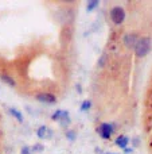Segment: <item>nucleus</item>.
<instances>
[{"label":"nucleus","mask_w":152,"mask_h":154,"mask_svg":"<svg viewBox=\"0 0 152 154\" xmlns=\"http://www.w3.org/2000/svg\"><path fill=\"white\" fill-rule=\"evenodd\" d=\"M133 50H135V54H136V57H139V58H142V57H145L148 54V51L151 50V38L150 37L139 38Z\"/></svg>","instance_id":"f257e3e1"},{"label":"nucleus","mask_w":152,"mask_h":154,"mask_svg":"<svg viewBox=\"0 0 152 154\" xmlns=\"http://www.w3.org/2000/svg\"><path fill=\"white\" fill-rule=\"evenodd\" d=\"M109 15H110L112 22L116 24V26L121 24L124 20H125V11H124L123 7H118V5H116V7H113L112 10H110Z\"/></svg>","instance_id":"f03ea898"},{"label":"nucleus","mask_w":152,"mask_h":154,"mask_svg":"<svg viewBox=\"0 0 152 154\" xmlns=\"http://www.w3.org/2000/svg\"><path fill=\"white\" fill-rule=\"evenodd\" d=\"M97 133L100 134V137L104 139H109L110 135L115 133V125L113 123H102L97 127Z\"/></svg>","instance_id":"7ed1b4c3"},{"label":"nucleus","mask_w":152,"mask_h":154,"mask_svg":"<svg viewBox=\"0 0 152 154\" xmlns=\"http://www.w3.org/2000/svg\"><path fill=\"white\" fill-rule=\"evenodd\" d=\"M37 100L40 101V103H46V104H54L57 101V97L53 95V93L48 92H42L37 95Z\"/></svg>","instance_id":"20e7f679"},{"label":"nucleus","mask_w":152,"mask_h":154,"mask_svg":"<svg viewBox=\"0 0 152 154\" xmlns=\"http://www.w3.org/2000/svg\"><path fill=\"white\" fill-rule=\"evenodd\" d=\"M137 35L136 34H127L125 37H124V45H125V48L128 49H135V46H136V42H137Z\"/></svg>","instance_id":"39448f33"},{"label":"nucleus","mask_w":152,"mask_h":154,"mask_svg":"<svg viewBox=\"0 0 152 154\" xmlns=\"http://www.w3.org/2000/svg\"><path fill=\"white\" fill-rule=\"evenodd\" d=\"M128 143H129V139H128V137H125V135H120L116 139V145H117L118 147H121V149H127Z\"/></svg>","instance_id":"423d86ee"},{"label":"nucleus","mask_w":152,"mask_h":154,"mask_svg":"<svg viewBox=\"0 0 152 154\" xmlns=\"http://www.w3.org/2000/svg\"><path fill=\"white\" fill-rule=\"evenodd\" d=\"M37 134H38V138H47L48 134H50V130H48L46 126H40V127L38 128Z\"/></svg>","instance_id":"0eeeda50"},{"label":"nucleus","mask_w":152,"mask_h":154,"mask_svg":"<svg viewBox=\"0 0 152 154\" xmlns=\"http://www.w3.org/2000/svg\"><path fill=\"white\" fill-rule=\"evenodd\" d=\"M10 114L12 115V116L15 118V119L18 120L19 123L23 122V115H22V112H20V111H18L16 108H10Z\"/></svg>","instance_id":"6e6552de"},{"label":"nucleus","mask_w":152,"mask_h":154,"mask_svg":"<svg viewBox=\"0 0 152 154\" xmlns=\"http://www.w3.org/2000/svg\"><path fill=\"white\" fill-rule=\"evenodd\" d=\"M0 79H1L3 81L5 82V84L11 85V87H15V85H16L15 80H13V79H12V77H11V76H8V75H1V76H0Z\"/></svg>","instance_id":"1a4fd4ad"},{"label":"nucleus","mask_w":152,"mask_h":154,"mask_svg":"<svg viewBox=\"0 0 152 154\" xmlns=\"http://www.w3.org/2000/svg\"><path fill=\"white\" fill-rule=\"evenodd\" d=\"M98 4H100V2L98 0H90V2H88V4H86V11H93L94 8H97L98 7Z\"/></svg>","instance_id":"9d476101"},{"label":"nucleus","mask_w":152,"mask_h":154,"mask_svg":"<svg viewBox=\"0 0 152 154\" xmlns=\"http://www.w3.org/2000/svg\"><path fill=\"white\" fill-rule=\"evenodd\" d=\"M90 107H92V101L85 100V101H82V104H81V111L85 112V111H88V109H90Z\"/></svg>","instance_id":"9b49d317"},{"label":"nucleus","mask_w":152,"mask_h":154,"mask_svg":"<svg viewBox=\"0 0 152 154\" xmlns=\"http://www.w3.org/2000/svg\"><path fill=\"white\" fill-rule=\"evenodd\" d=\"M61 114H62V109H58V111H55L53 114V116H51V119H53V120H59V119H61Z\"/></svg>","instance_id":"f8f14e48"},{"label":"nucleus","mask_w":152,"mask_h":154,"mask_svg":"<svg viewBox=\"0 0 152 154\" xmlns=\"http://www.w3.org/2000/svg\"><path fill=\"white\" fill-rule=\"evenodd\" d=\"M20 154H32V150L28 146H23L20 150Z\"/></svg>","instance_id":"ddd939ff"},{"label":"nucleus","mask_w":152,"mask_h":154,"mask_svg":"<svg viewBox=\"0 0 152 154\" xmlns=\"http://www.w3.org/2000/svg\"><path fill=\"white\" fill-rule=\"evenodd\" d=\"M66 137H67V139H70V141H74L75 139V133L74 131H67Z\"/></svg>","instance_id":"4468645a"},{"label":"nucleus","mask_w":152,"mask_h":154,"mask_svg":"<svg viewBox=\"0 0 152 154\" xmlns=\"http://www.w3.org/2000/svg\"><path fill=\"white\" fill-rule=\"evenodd\" d=\"M105 61H107V56H105V54H102L101 56V58H100V61H98V66H104L105 65Z\"/></svg>","instance_id":"2eb2a0df"},{"label":"nucleus","mask_w":152,"mask_h":154,"mask_svg":"<svg viewBox=\"0 0 152 154\" xmlns=\"http://www.w3.org/2000/svg\"><path fill=\"white\" fill-rule=\"evenodd\" d=\"M133 142H135V146H137V143H139V139H137V138H136V139H135V141H133Z\"/></svg>","instance_id":"dca6fc26"},{"label":"nucleus","mask_w":152,"mask_h":154,"mask_svg":"<svg viewBox=\"0 0 152 154\" xmlns=\"http://www.w3.org/2000/svg\"><path fill=\"white\" fill-rule=\"evenodd\" d=\"M108 154H116V153H108Z\"/></svg>","instance_id":"f3484780"}]
</instances>
